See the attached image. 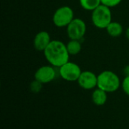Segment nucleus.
<instances>
[{"label": "nucleus", "instance_id": "1", "mask_svg": "<svg viewBox=\"0 0 129 129\" xmlns=\"http://www.w3.org/2000/svg\"><path fill=\"white\" fill-rule=\"evenodd\" d=\"M43 52L46 60L55 68H60L69 62L70 56L67 45L60 40H51Z\"/></svg>", "mask_w": 129, "mask_h": 129}, {"label": "nucleus", "instance_id": "2", "mask_svg": "<svg viewBox=\"0 0 129 129\" xmlns=\"http://www.w3.org/2000/svg\"><path fill=\"white\" fill-rule=\"evenodd\" d=\"M121 86L119 76L112 71H104L98 75V87L107 93L116 91Z\"/></svg>", "mask_w": 129, "mask_h": 129}, {"label": "nucleus", "instance_id": "3", "mask_svg": "<svg viewBox=\"0 0 129 129\" xmlns=\"http://www.w3.org/2000/svg\"><path fill=\"white\" fill-rule=\"evenodd\" d=\"M91 21L93 24L99 29H106L112 22V13L110 8L103 4L92 11Z\"/></svg>", "mask_w": 129, "mask_h": 129}, {"label": "nucleus", "instance_id": "4", "mask_svg": "<svg viewBox=\"0 0 129 129\" xmlns=\"http://www.w3.org/2000/svg\"><path fill=\"white\" fill-rule=\"evenodd\" d=\"M74 19L73 10L70 6H61L53 15V23L57 27H67Z\"/></svg>", "mask_w": 129, "mask_h": 129}, {"label": "nucleus", "instance_id": "5", "mask_svg": "<svg viewBox=\"0 0 129 129\" xmlns=\"http://www.w3.org/2000/svg\"><path fill=\"white\" fill-rule=\"evenodd\" d=\"M58 68L60 77L63 80L70 82L77 81L82 73L80 67L77 64L70 61L63 64Z\"/></svg>", "mask_w": 129, "mask_h": 129}, {"label": "nucleus", "instance_id": "6", "mask_svg": "<svg viewBox=\"0 0 129 129\" xmlns=\"http://www.w3.org/2000/svg\"><path fill=\"white\" fill-rule=\"evenodd\" d=\"M67 33L70 40H80L86 33V24L81 18H74L67 27Z\"/></svg>", "mask_w": 129, "mask_h": 129}, {"label": "nucleus", "instance_id": "7", "mask_svg": "<svg viewBox=\"0 0 129 129\" xmlns=\"http://www.w3.org/2000/svg\"><path fill=\"white\" fill-rule=\"evenodd\" d=\"M56 77V71L54 66L51 65H43L37 69L34 75L36 80L40 81L41 83L48 84L54 80Z\"/></svg>", "mask_w": 129, "mask_h": 129}, {"label": "nucleus", "instance_id": "8", "mask_svg": "<svg viewBox=\"0 0 129 129\" xmlns=\"http://www.w3.org/2000/svg\"><path fill=\"white\" fill-rule=\"evenodd\" d=\"M77 82L82 89L92 90L98 87V76L91 71H82Z\"/></svg>", "mask_w": 129, "mask_h": 129}, {"label": "nucleus", "instance_id": "9", "mask_svg": "<svg viewBox=\"0 0 129 129\" xmlns=\"http://www.w3.org/2000/svg\"><path fill=\"white\" fill-rule=\"evenodd\" d=\"M50 34L45 30L39 32L34 37L33 46L36 50L39 52H44L47 46L51 43Z\"/></svg>", "mask_w": 129, "mask_h": 129}, {"label": "nucleus", "instance_id": "10", "mask_svg": "<svg viewBox=\"0 0 129 129\" xmlns=\"http://www.w3.org/2000/svg\"><path fill=\"white\" fill-rule=\"evenodd\" d=\"M91 99L96 106H104L107 101V93L102 89L97 87L92 93Z\"/></svg>", "mask_w": 129, "mask_h": 129}, {"label": "nucleus", "instance_id": "11", "mask_svg": "<svg viewBox=\"0 0 129 129\" xmlns=\"http://www.w3.org/2000/svg\"><path fill=\"white\" fill-rule=\"evenodd\" d=\"M107 33L112 37H118L123 32L122 25L116 21H112L106 28Z\"/></svg>", "mask_w": 129, "mask_h": 129}, {"label": "nucleus", "instance_id": "12", "mask_svg": "<svg viewBox=\"0 0 129 129\" xmlns=\"http://www.w3.org/2000/svg\"><path fill=\"white\" fill-rule=\"evenodd\" d=\"M67 48L70 56H76L79 54L82 50V45L79 40H70L67 43Z\"/></svg>", "mask_w": 129, "mask_h": 129}, {"label": "nucleus", "instance_id": "13", "mask_svg": "<svg viewBox=\"0 0 129 129\" xmlns=\"http://www.w3.org/2000/svg\"><path fill=\"white\" fill-rule=\"evenodd\" d=\"M79 3L83 9L92 11L101 5V0H79Z\"/></svg>", "mask_w": 129, "mask_h": 129}, {"label": "nucleus", "instance_id": "14", "mask_svg": "<svg viewBox=\"0 0 129 129\" xmlns=\"http://www.w3.org/2000/svg\"><path fill=\"white\" fill-rule=\"evenodd\" d=\"M42 85H43L42 83H41L40 81H39L34 79V80L30 83L29 88H30V90H31L33 93L37 94V93L40 92L41 90L42 89Z\"/></svg>", "mask_w": 129, "mask_h": 129}, {"label": "nucleus", "instance_id": "15", "mask_svg": "<svg viewBox=\"0 0 129 129\" xmlns=\"http://www.w3.org/2000/svg\"><path fill=\"white\" fill-rule=\"evenodd\" d=\"M122 88L124 91V93L129 96V75L125 77V78L122 80V82L121 84Z\"/></svg>", "mask_w": 129, "mask_h": 129}, {"label": "nucleus", "instance_id": "16", "mask_svg": "<svg viewBox=\"0 0 129 129\" xmlns=\"http://www.w3.org/2000/svg\"><path fill=\"white\" fill-rule=\"evenodd\" d=\"M122 0H101V4L107 5L110 8L118 5Z\"/></svg>", "mask_w": 129, "mask_h": 129}, {"label": "nucleus", "instance_id": "17", "mask_svg": "<svg viewBox=\"0 0 129 129\" xmlns=\"http://www.w3.org/2000/svg\"><path fill=\"white\" fill-rule=\"evenodd\" d=\"M124 73H125V76L129 75V65H127V66L124 68Z\"/></svg>", "mask_w": 129, "mask_h": 129}, {"label": "nucleus", "instance_id": "18", "mask_svg": "<svg viewBox=\"0 0 129 129\" xmlns=\"http://www.w3.org/2000/svg\"><path fill=\"white\" fill-rule=\"evenodd\" d=\"M125 35H126V37L129 40V27L127 28V30H125Z\"/></svg>", "mask_w": 129, "mask_h": 129}]
</instances>
